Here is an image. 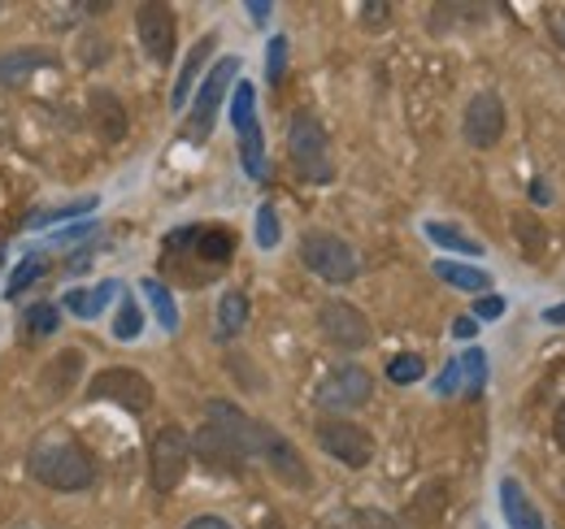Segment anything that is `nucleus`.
Masks as SVG:
<instances>
[{
  "label": "nucleus",
  "instance_id": "obj_1",
  "mask_svg": "<svg viewBox=\"0 0 565 529\" xmlns=\"http://www.w3.org/2000/svg\"><path fill=\"white\" fill-rule=\"evenodd\" d=\"M26 468H31V477H35L40 486L62 490V495L87 490V486L96 482V461H92V452H87L78 439H71L66 430H44V434L31 443V452H26Z\"/></svg>",
  "mask_w": 565,
  "mask_h": 529
},
{
  "label": "nucleus",
  "instance_id": "obj_2",
  "mask_svg": "<svg viewBox=\"0 0 565 529\" xmlns=\"http://www.w3.org/2000/svg\"><path fill=\"white\" fill-rule=\"evenodd\" d=\"M235 257V235L226 230V226H179L166 244H161V261L166 269H179L183 278H188V264L196 261L201 264V273H205V282H210L217 269H226V261Z\"/></svg>",
  "mask_w": 565,
  "mask_h": 529
},
{
  "label": "nucleus",
  "instance_id": "obj_3",
  "mask_svg": "<svg viewBox=\"0 0 565 529\" xmlns=\"http://www.w3.org/2000/svg\"><path fill=\"white\" fill-rule=\"evenodd\" d=\"M287 156H291V165L305 183H331L335 179L331 143H327V131L313 114H296L287 122Z\"/></svg>",
  "mask_w": 565,
  "mask_h": 529
},
{
  "label": "nucleus",
  "instance_id": "obj_4",
  "mask_svg": "<svg viewBox=\"0 0 565 529\" xmlns=\"http://www.w3.org/2000/svg\"><path fill=\"white\" fill-rule=\"evenodd\" d=\"M188 464H192V434L183 425H161L148 443V482L157 495H170L179 490V482L188 477Z\"/></svg>",
  "mask_w": 565,
  "mask_h": 529
},
{
  "label": "nucleus",
  "instance_id": "obj_5",
  "mask_svg": "<svg viewBox=\"0 0 565 529\" xmlns=\"http://www.w3.org/2000/svg\"><path fill=\"white\" fill-rule=\"evenodd\" d=\"M300 261H305V269H309L313 278H322V282H331V287L353 282L356 269H361L353 244H344V239L331 235V230H309V235L300 239Z\"/></svg>",
  "mask_w": 565,
  "mask_h": 529
},
{
  "label": "nucleus",
  "instance_id": "obj_6",
  "mask_svg": "<svg viewBox=\"0 0 565 529\" xmlns=\"http://www.w3.org/2000/svg\"><path fill=\"white\" fill-rule=\"evenodd\" d=\"M313 434H318V447H322L331 461L344 464V468H365V464L374 461V439H370V430H361L356 421L322 417V421L313 425Z\"/></svg>",
  "mask_w": 565,
  "mask_h": 529
},
{
  "label": "nucleus",
  "instance_id": "obj_7",
  "mask_svg": "<svg viewBox=\"0 0 565 529\" xmlns=\"http://www.w3.org/2000/svg\"><path fill=\"white\" fill-rule=\"evenodd\" d=\"M87 399H96V403H118V408H127V412H148L152 408V382L136 374V369H100L92 382H87Z\"/></svg>",
  "mask_w": 565,
  "mask_h": 529
},
{
  "label": "nucleus",
  "instance_id": "obj_8",
  "mask_svg": "<svg viewBox=\"0 0 565 529\" xmlns=\"http://www.w3.org/2000/svg\"><path fill=\"white\" fill-rule=\"evenodd\" d=\"M257 461L266 464L282 486H291V490H309V486H313L305 456L282 439L275 425H266V421H262V430H257Z\"/></svg>",
  "mask_w": 565,
  "mask_h": 529
},
{
  "label": "nucleus",
  "instance_id": "obj_9",
  "mask_svg": "<svg viewBox=\"0 0 565 529\" xmlns=\"http://www.w3.org/2000/svg\"><path fill=\"white\" fill-rule=\"evenodd\" d=\"M374 396V378L361 365H335L322 382H318V403L327 412H353Z\"/></svg>",
  "mask_w": 565,
  "mask_h": 529
},
{
  "label": "nucleus",
  "instance_id": "obj_10",
  "mask_svg": "<svg viewBox=\"0 0 565 529\" xmlns=\"http://www.w3.org/2000/svg\"><path fill=\"white\" fill-rule=\"evenodd\" d=\"M235 74H239V57H222L217 66L205 74V83H201V91H196V105H192V139H210L213 122H217V109H222V96L231 91V83H235Z\"/></svg>",
  "mask_w": 565,
  "mask_h": 529
},
{
  "label": "nucleus",
  "instance_id": "obj_11",
  "mask_svg": "<svg viewBox=\"0 0 565 529\" xmlns=\"http://www.w3.org/2000/svg\"><path fill=\"white\" fill-rule=\"evenodd\" d=\"M136 31H140V44H143V53H148V62H152V66H170L174 44H179L174 9H170V4H140V9H136Z\"/></svg>",
  "mask_w": 565,
  "mask_h": 529
},
{
  "label": "nucleus",
  "instance_id": "obj_12",
  "mask_svg": "<svg viewBox=\"0 0 565 529\" xmlns=\"http://www.w3.org/2000/svg\"><path fill=\"white\" fill-rule=\"evenodd\" d=\"M318 331H322V338H327L331 347H340V352H361V347L370 343V322H365V313L353 309V304H344V300H327V304L318 309Z\"/></svg>",
  "mask_w": 565,
  "mask_h": 529
},
{
  "label": "nucleus",
  "instance_id": "obj_13",
  "mask_svg": "<svg viewBox=\"0 0 565 529\" xmlns=\"http://www.w3.org/2000/svg\"><path fill=\"white\" fill-rule=\"evenodd\" d=\"M461 134L470 148H495L500 134H504V105L495 91H479L470 96L466 105V118H461Z\"/></svg>",
  "mask_w": 565,
  "mask_h": 529
},
{
  "label": "nucleus",
  "instance_id": "obj_14",
  "mask_svg": "<svg viewBox=\"0 0 565 529\" xmlns=\"http://www.w3.org/2000/svg\"><path fill=\"white\" fill-rule=\"evenodd\" d=\"M205 421L217 425L248 461H257V430H262V421H253L244 408H235V403H226V399H210V403H205Z\"/></svg>",
  "mask_w": 565,
  "mask_h": 529
},
{
  "label": "nucleus",
  "instance_id": "obj_15",
  "mask_svg": "<svg viewBox=\"0 0 565 529\" xmlns=\"http://www.w3.org/2000/svg\"><path fill=\"white\" fill-rule=\"evenodd\" d=\"M192 456L201 464H210V468H222V473H239V468L248 464V456H244L217 425H210V421L192 434Z\"/></svg>",
  "mask_w": 565,
  "mask_h": 529
},
{
  "label": "nucleus",
  "instance_id": "obj_16",
  "mask_svg": "<svg viewBox=\"0 0 565 529\" xmlns=\"http://www.w3.org/2000/svg\"><path fill=\"white\" fill-rule=\"evenodd\" d=\"M500 512H504L509 529H548L540 508L531 504V495L522 490V482H513V477L500 482Z\"/></svg>",
  "mask_w": 565,
  "mask_h": 529
},
{
  "label": "nucleus",
  "instance_id": "obj_17",
  "mask_svg": "<svg viewBox=\"0 0 565 529\" xmlns=\"http://www.w3.org/2000/svg\"><path fill=\"white\" fill-rule=\"evenodd\" d=\"M114 295H122V287H118V278H105L100 287H74V291H66V309L78 322H96L109 309Z\"/></svg>",
  "mask_w": 565,
  "mask_h": 529
},
{
  "label": "nucleus",
  "instance_id": "obj_18",
  "mask_svg": "<svg viewBox=\"0 0 565 529\" xmlns=\"http://www.w3.org/2000/svg\"><path fill=\"white\" fill-rule=\"evenodd\" d=\"M92 122H96V131L100 139H122L127 134V109H122V100L114 96V91H105V87H96L92 91Z\"/></svg>",
  "mask_w": 565,
  "mask_h": 529
},
{
  "label": "nucleus",
  "instance_id": "obj_19",
  "mask_svg": "<svg viewBox=\"0 0 565 529\" xmlns=\"http://www.w3.org/2000/svg\"><path fill=\"white\" fill-rule=\"evenodd\" d=\"M53 57L44 53V48H9V53H0V83L4 87H22L31 74L40 66H49Z\"/></svg>",
  "mask_w": 565,
  "mask_h": 529
},
{
  "label": "nucleus",
  "instance_id": "obj_20",
  "mask_svg": "<svg viewBox=\"0 0 565 529\" xmlns=\"http://www.w3.org/2000/svg\"><path fill=\"white\" fill-rule=\"evenodd\" d=\"M213 48H217V35H201V40L192 44L188 62L179 69V83H174V91H170V105H174V109L188 105V96H192V87H196V74H201V66H205V57H210Z\"/></svg>",
  "mask_w": 565,
  "mask_h": 529
},
{
  "label": "nucleus",
  "instance_id": "obj_21",
  "mask_svg": "<svg viewBox=\"0 0 565 529\" xmlns=\"http://www.w3.org/2000/svg\"><path fill=\"white\" fill-rule=\"evenodd\" d=\"M423 230H426V239H430L435 248H444V252H461V257H483V252H488L483 239L466 235V230L452 226V222H426Z\"/></svg>",
  "mask_w": 565,
  "mask_h": 529
},
{
  "label": "nucleus",
  "instance_id": "obj_22",
  "mask_svg": "<svg viewBox=\"0 0 565 529\" xmlns=\"http://www.w3.org/2000/svg\"><path fill=\"white\" fill-rule=\"evenodd\" d=\"M140 291H143V300H148V309H152V317H157V326L166 334L179 331V304H174L170 287H166L161 278H143Z\"/></svg>",
  "mask_w": 565,
  "mask_h": 529
},
{
  "label": "nucleus",
  "instance_id": "obj_23",
  "mask_svg": "<svg viewBox=\"0 0 565 529\" xmlns=\"http://www.w3.org/2000/svg\"><path fill=\"white\" fill-rule=\"evenodd\" d=\"M213 317H217V338H239V331L248 326V295L244 291H222Z\"/></svg>",
  "mask_w": 565,
  "mask_h": 529
},
{
  "label": "nucleus",
  "instance_id": "obj_24",
  "mask_svg": "<svg viewBox=\"0 0 565 529\" xmlns=\"http://www.w3.org/2000/svg\"><path fill=\"white\" fill-rule=\"evenodd\" d=\"M435 278H444L448 287L457 291H492V273L479 269V264H461V261H435Z\"/></svg>",
  "mask_w": 565,
  "mask_h": 529
},
{
  "label": "nucleus",
  "instance_id": "obj_25",
  "mask_svg": "<svg viewBox=\"0 0 565 529\" xmlns=\"http://www.w3.org/2000/svg\"><path fill=\"white\" fill-rule=\"evenodd\" d=\"M78 369H83V352H74V347H71V352H62V356L49 365V374H44V391H49V399L71 396Z\"/></svg>",
  "mask_w": 565,
  "mask_h": 529
},
{
  "label": "nucleus",
  "instance_id": "obj_26",
  "mask_svg": "<svg viewBox=\"0 0 565 529\" xmlns=\"http://www.w3.org/2000/svg\"><path fill=\"white\" fill-rule=\"evenodd\" d=\"M239 156H244L248 179H266V139H262V122H253V127L239 131Z\"/></svg>",
  "mask_w": 565,
  "mask_h": 529
},
{
  "label": "nucleus",
  "instance_id": "obj_27",
  "mask_svg": "<svg viewBox=\"0 0 565 529\" xmlns=\"http://www.w3.org/2000/svg\"><path fill=\"white\" fill-rule=\"evenodd\" d=\"M253 122H257V87L253 83H235L231 87V127L239 134L244 127H253Z\"/></svg>",
  "mask_w": 565,
  "mask_h": 529
},
{
  "label": "nucleus",
  "instance_id": "obj_28",
  "mask_svg": "<svg viewBox=\"0 0 565 529\" xmlns=\"http://www.w3.org/2000/svg\"><path fill=\"white\" fill-rule=\"evenodd\" d=\"M96 204H100V196L71 199V204H57V208H40V213H31V217H26V226H31V230H40V226H53V222H66V217H83V213H92Z\"/></svg>",
  "mask_w": 565,
  "mask_h": 529
},
{
  "label": "nucleus",
  "instance_id": "obj_29",
  "mask_svg": "<svg viewBox=\"0 0 565 529\" xmlns=\"http://www.w3.org/2000/svg\"><path fill=\"white\" fill-rule=\"evenodd\" d=\"M426 378V360L418 352H401V356H392L387 360V382H396V387H414V382H423Z\"/></svg>",
  "mask_w": 565,
  "mask_h": 529
},
{
  "label": "nucleus",
  "instance_id": "obj_30",
  "mask_svg": "<svg viewBox=\"0 0 565 529\" xmlns=\"http://www.w3.org/2000/svg\"><path fill=\"white\" fill-rule=\"evenodd\" d=\"M44 273H49V261H44V257H26V261H18L13 278H9V287H4V300L26 295V287H35Z\"/></svg>",
  "mask_w": 565,
  "mask_h": 529
},
{
  "label": "nucleus",
  "instance_id": "obj_31",
  "mask_svg": "<svg viewBox=\"0 0 565 529\" xmlns=\"http://www.w3.org/2000/svg\"><path fill=\"white\" fill-rule=\"evenodd\" d=\"M483 382H488V352H483V347H470V352L461 356V391H466V396H479Z\"/></svg>",
  "mask_w": 565,
  "mask_h": 529
},
{
  "label": "nucleus",
  "instance_id": "obj_32",
  "mask_svg": "<svg viewBox=\"0 0 565 529\" xmlns=\"http://www.w3.org/2000/svg\"><path fill=\"white\" fill-rule=\"evenodd\" d=\"M143 331V313H140V304L127 295V300H118V313H114V338L118 343H136Z\"/></svg>",
  "mask_w": 565,
  "mask_h": 529
},
{
  "label": "nucleus",
  "instance_id": "obj_33",
  "mask_svg": "<svg viewBox=\"0 0 565 529\" xmlns=\"http://www.w3.org/2000/svg\"><path fill=\"white\" fill-rule=\"evenodd\" d=\"M22 326H26L31 338H49V334H57V326H62V313L53 304H31L26 317H22Z\"/></svg>",
  "mask_w": 565,
  "mask_h": 529
},
{
  "label": "nucleus",
  "instance_id": "obj_34",
  "mask_svg": "<svg viewBox=\"0 0 565 529\" xmlns=\"http://www.w3.org/2000/svg\"><path fill=\"white\" fill-rule=\"evenodd\" d=\"M439 499H448V486H444V482H430L423 495L414 499V517L426 521V526H435V521H439V512L448 508V504H439Z\"/></svg>",
  "mask_w": 565,
  "mask_h": 529
},
{
  "label": "nucleus",
  "instance_id": "obj_35",
  "mask_svg": "<svg viewBox=\"0 0 565 529\" xmlns=\"http://www.w3.org/2000/svg\"><path fill=\"white\" fill-rule=\"evenodd\" d=\"M279 239H282L279 213H275V204H262V208H257V248H262V252H275Z\"/></svg>",
  "mask_w": 565,
  "mask_h": 529
},
{
  "label": "nucleus",
  "instance_id": "obj_36",
  "mask_svg": "<svg viewBox=\"0 0 565 529\" xmlns=\"http://www.w3.org/2000/svg\"><path fill=\"white\" fill-rule=\"evenodd\" d=\"M353 521H356V529H409L405 521H396V517H387V512H379V508H361Z\"/></svg>",
  "mask_w": 565,
  "mask_h": 529
},
{
  "label": "nucleus",
  "instance_id": "obj_37",
  "mask_svg": "<svg viewBox=\"0 0 565 529\" xmlns=\"http://www.w3.org/2000/svg\"><path fill=\"white\" fill-rule=\"evenodd\" d=\"M282 66H287V35H275V40H270V53H266V74H270V83L282 78Z\"/></svg>",
  "mask_w": 565,
  "mask_h": 529
},
{
  "label": "nucleus",
  "instance_id": "obj_38",
  "mask_svg": "<svg viewBox=\"0 0 565 529\" xmlns=\"http://www.w3.org/2000/svg\"><path fill=\"white\" fill-rule=\"evenodd\" d=\"M457 391H461V360H448V369L435 378V396L452 399Z\"/></svg>",
  "mask_w": 565,
  "mask_h": 529
},
{
  "label": "nucleus",
  "instance_id": "obj_39",
  "mask_svg": "<svg viewBox=\"0 0 565 529\" xmlns=\"http://www.w3.org/2000/svg\"><path fill=\"white\" fill-rule=\"evenodd\" d=\"M470 317H475V322H495V317H504V300H500V295H479Z\"/></svg>",
  "mask_w": 565,
  "mask_h": 529
},
{
  "label": "nucleus",
  "instance_id": "obj_40",
  "mask_svg": "<svg viewBox=\"0 0 565 529\" xmlns=\"http://www.w3.org/2000/svg\"><path fill=\"white\" fill-rule=\"evenodd\" d=\"M387 13H392V4H361L365 26H383V22H387Z\"/></svg>",
  "mask_w": 565,
  "mask_h": 529
},
{
  "label": "nucleus",
  "instance_id": "obj_41",
  "mask_svg": "<svg viewBox=\"0 0 565 529\" xmlns=\"http://www.w3.org/2000/svg\"><path fill=\"white\" fill-rule=\"evenodd\" d=\"M452 334H457V338H475V334H479V322H475V317H457V322H452Z\"/></svg>",
  "mask_w": 565,
  "mask_h": 529
},
{
  "label": "nucleus",
  "instance_id": "obj_42",
  "mask_svg": "<svg viewBox=\"0 0 565 529\" xmlns=\"http://www.w3.org/2000/svg\"><path fill=\"white\" fill-rule=\"evenodd\" d=\"M531 199H535V204H553V187L535 179V183H531Z\"/></svg>",
  "mask_w": 565,
  "mask_h": 529
},
{
  "label": "nucleus",
  "instance_id": "obj_43",
  "mask_svg": "<svg viewBox=\"0 0 565 529\" xmlns=\"http://www.w3.org/2000/svg\"><path fill=\"white\" fill-rule=\"evenodd\" d=\"M183 529H231L222 517H196V521H188Z\"/></svg>",
  "mask_w": 565,
  "mask_h": 529
},
{
  "label": "nucleus",
  "instance_id": "obj_44",
  "mask_svg": "<svg viewBox=\"0 0 565 529\" xmlns=\"http://www.w3.org/2000/svg\"><path fill=\"white\" fill-rule=\"evenodd\" d=\"M553 439H557V447L565 452V403L557 408V417H553Z\"/></svg>",
  "mask_w": 565,
  "mask_h": 529
},
{
  "label": "nucleus",
  "instance_id": "obj_45",
  "mask_svg": "<svg viewBox=\"0 0 565 529\" xmlns=\"http://www.w3.org/2000/svg\"><path fill=\"white\" fill-rule=\"evenodd\" d=\"M248 13H253V22L262 26V22L270 18V4H266V0H253V4H248Z\"/></svg>",
  "mask_w": 565,
  "mask_h": 529
},
{
  "label": "nucleus",
  "instance_id": "obj_46",
  "mask_svg": "<svg viewBox=\"0 0 565 529\" xmlns=\"http://www.w3.org/2000/svg\"><path fill=\"white\" fill-rule=\"evenodd\" d=\"M544 322H548V326H565V304H553V309H544Z\"/></svg>",
  "mask_w": 565,
  "mask_h": 529
},
{
  "label": "nucleus",
  "instance_id": "obj_47",
  "mask_svg": "<svg viewBox=\"0 0 565 529\" xmlns=\"http://www.w3.org/2000/svg\"><path fill=\"white\" fill-rule=\"evenodd\" d=\"M253 529H282V521H279V517H266L262 526H253Z\"/></svg>",
  "mask_w": 565,
  "mask_h": 529
},
{
  "label": "nucleus",
  "instance_id": "obj_48",
  "mask_svg": "<svg viewBox=\"0 0 565 529\" xmlns=\"http://www.w3.org/2000/svg\"><path fill=\"white\" fill-rule=\"evenodd\" d=\"M0 264H4V257H0Z\"/></svg>",
  "mask_w": 565,
  "mask_h": 529
}]
</instances>
